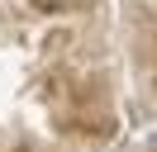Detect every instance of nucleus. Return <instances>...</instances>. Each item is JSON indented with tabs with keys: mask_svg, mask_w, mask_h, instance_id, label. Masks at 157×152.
I'll return each mask as SVG.
<instances>
[{
	"mask_svg": "<svg viewBox=\"0 0 157 152\" xmlns=\"http://www.w3.org/2000/svg\"><path fill=\"white\" fill-rule=\"evenodd\" d=\"M33 5H43V10H57V5H67V0H33Z\"/></svg>",
	"mask_w": 157,
	"mask_h": 152,
	"instance_id": "1",
	"label": "nucleus"
}]
</instances>
